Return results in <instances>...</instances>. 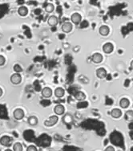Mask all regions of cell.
Here are the masks:
<instances>
[{
  "label": "cell",
  "instance_id": "obj_21",
  "mask_svg": "<svg viewBox=\"0 0 133 151\" xmlns=\"http://www.w3.org/2000/svg\"><path fill=\"white\" fill-rule=\"evenodd\" d=\"M55 10V7L52 3H48L45 6V11L47 13H51Z\"/></svg>",
  "mask_w": 133,
  "mask_h": 151
},
{
  "label": "cell",
  "instance_id": "obj_3",
  "mask_svg": "<svg viewBox=\"0 0 133 151\" xmlns=\"http://www.w3.org/2000/svg\"><path fill=\"white\" fill-rule=\"evenodd\" d=\"M22 81V76L19 73H14L10 76V82L13 84H19Z\"/></svg>",
  "mask_w": 133,
  "mask_h": 151
},
{
  "label": "cell",
  "instance_id": "obj_17",
  "mask_svg": "<svg viewBox=\"0 0 133 151\" xmlns=\"http://www.w3.org/2000/svg\"><path fill=\"white\" fill-rule=\"evenodd\" d=\"M129 104H130V101H129L128 99L127 98H122L120 101H119V105H120V107L123 108V109H126L129 106Z\"/></svg>",
  "mask_w": 133,
  "mask_h": 151
},
{
  "label": "cell",
  "instance_id": "obj_25",
  "mask_svg": "<svg viewBox=\"0 0 133 151\" xmlns=\"http://www.w3.org/2000/svg\"><path fill=\"white\" fill-rule=\"evenodd\" d=\"M27 151H38V150H37L36 146H35L31 145V146H29L28 147Z\"/></svg>",
  "mask_w": 133,
  "mask_h": 151
},
{
  "label": "cell",
  "instance_id": "obj_10",
  "mask_svg": "<svg viewBox=\"0 0 133 151\" xmlns=\"http://www.w3.org/2000/svg\"><path fill=\"white\" fill-rule=\"evenodd\" d=\"M52 95V90L49 87H45L42 90V96L45 98H49Z\"/></svg>",
  "mask_w": 133,
  "mask_h": 151
},
{
  "label": "cell",
  "instance_id": "obj_23",
  "mask_svg": "<svg viewBox=\"0 0 133 151\" xmlns=\"http://www.w3.org/2000/svg\"><path fill=\"white\" fill-rule=\"evenodd\" d=\"M64 121L66 124L71 123V122L72 121V117L70 114L65 115L64 117Z\"/></svg>",
  "mask_w": 133,
  "mask_h": 151
},
{
  "label": "cell",
  "instance_id": "obj_29",
  "mask_svg": "<svg viewBox=\"0 0 133 151\" xmlns=\"http://www.w3.org/2000/svg\"><path fill=\"white\" fill-rule=\"evenodd\" d=\"M131 69H133V60L131 62Z\"/></svg>",
  "mask_w": 133,
  "mask_h": 151
},
{
  "label": "cell",
  "instance_id": "obj_14",
  "mask_svg": "<svg viewBox=\"0 0 133 151\" xmlns=\"http://www.w3.org/2000/svg\"><path fill=\"white\" fill-rule=\"evenodd\" d=\"M65 91L63 88H57L55 90V96L58 98H61L64 96Z\"/></svg>",
  "mask_w": 133,
  "mask_h": 151
},
{
  "label": "cell",
  "instance_id": "obj_16",
  "mask_svg": "<svg viewBox=\"0 0 133 151\" xmlns=\"http://www.w3.org/2000/svg\"><path fill=\"white\" fill-rule=\"evenodd\" d=\"M18 13L20 16H26L28 14V7L24 6H21L18 9Z\"/></svg>",
  "mask_w": 133,
  "mask_h": 151
},
{
  "label": "cell",
  "instance_id": "obj_6",
  "mask_svg": "<svg viewBox=\"0 0 133 151\" xmlns=\"http://www.w3.org/2000/svg\"><path fill=\"white\" fill-rule=\"evenodd\" d=\"M72 30V24L69 22H65L62 25V31L64 33H69Z\"/></svg>",
  "mask_w": 133,
  "mask_h": 151
},
{
  "label": "cell",
  "instance_id": "obj_13",
  "mask_svg": "<svg viewBox=\"0 0 133 151\" xmlns=\"http://www.w3.org/2000/svg\"><path fill=\"white\" fill-rule=\"evenodd\" d=\"M109 32H110L109 28H108L107 26H105V25L101 26L100 28V29H99V32H100V34L101 36H107V35L109 34Z\"/></svg>",
  "mask_w": 133,
  "mask_h": 151
},
{
  "label": "cell",
  "instance_id": "obj_27",
  "mask_svg": "<svg viewBox=\"0 0 133 151\" xmlns=\"http://www.w3.org/2000/svg\"><path fill=\"white\" fill-rule=\"evenodd\" d=\"M104 151H115V148L110 146L107 147L105 150H104Z\"/></svg>",
  "mask_w": 133,
  "mask_h": 151
},
{
  "label": "cell",
  "instance_id": "obj_8",
  "mask_svg": "<svg viewBox=\"0 0 133 151\" xmlns=\"http://www.w3.org/2000/svg\"><path fill=\"white\" fill-rule=\"evenodd\" d=\"M71 22L75 24H79V23L81 22L82 20V16L79 13H74L71 17Z\"/></svg>",
  "mask_w": 133,
  "mask_h": 151
},
{
  "label": "cell",
  "instance_id": "obj_15",
  "mask_svg": "<svg viewBox=\"0 0 133 151\" xmlns=\"http://www.w3.org/2000/svg\"><path fill=\"white\" fill-rule=\"evenodd\" d=\"M111 117H114V118H119V117H120L122 116V112H121V110L119 109H114L111 110Z\"/></svg>",
  "mask_w": 133,
  "mask_h": 151
},
{
  "label": "cell",
  "instance_id": "obj_12",
  "mask_svg": "<svg viewBox=\"0 0 133 151\" xmlns=\"http://www.w3.org/2000/svg\"><path fill=\"white\" fill-rule=\"evenodd\" d=\"M96 76L100 79H104L107 76V71L104 68H100L96 70Z\"/></svg>",
  "mask_w": 133,
  "mask_h": 151
},
{
  "label": "cell",
  "instance_id": "obj_18",
  "mask_svg": "<svg viewBox=\"0 0 133 151\" xmlns=\"http://www.w3.org/2000/svg\"><path fill=\"white\" fill-rule=\"evenodd\" d=\"M28 121L29 125H32V126H35V125H36L37 124H38L39 120H38L36 117H35V116H31V117H28Z\"/></svg>",
  "mask_w": 133,
  "mask_h": 151
},
{
  "label": "cell",
  "instance_id": "obj_28",
  "mask_svg": "<svg viewBox=\"0 0 133 151\" xmlns=\"http://www.w3.org/2000/svg\"><path fill=\"white\" fill-rule=\"evenodd\" d=\"M2 95H3V89L0 88V96H2Z\"/></svg>",
  "mask_w": 133,
  "mask_h": 151
},
{
  "label": "cell",
  "instance_id": "obj_22",
  "mask_svg": "<svg viewBox=\"0 0 133 151\" xmlns=\"http://www.w3.org/2000/svg\"><path fill=\"white\" fill-rule=\"evenodd\" d=\"M13 151H23V146L21 143L16 142L13 146Z\"/></svg>",
  "mask_w": 133,
  "mask_h": 151
},
{
  "label": "cell",
  "instance_id": "obj_7",
  "mask_svg": "<svg viewBox=\"0 0 133 151\" xmlns=\"http://www.w3.org/2000/svg\"><path fill=\"white\" fill-rule=\"evenodd\" d=\"M58 23H59V19H58V18H57L55 15H51V16H50V17L48 18V19H47V23H48L50 26H51V27H55V26H56V25L58 24Z\"/></svg>",
  "mask_w": 133,
  "mask_h": 151
},
{
  "label": "cell",
  "instance_id": "obj_30",
  "mask_svg": "<svg viewBox=\"0 0 133 151\" xmlns=\"http://www.w3.org/2000/svg\"><path fill=\"white\" fill-rule=\"evenodd\" d=\"M5 151H13V150H10V149H7V150H6Z\"/></svg>",
  "mask_w": 133,
  "mask_h": 151
},
{
  "label": "cell",
  "instance_id": "obj_4",
  "mask_svg": "<svg viewBox=\"0 0 133 151\" xmlns=\"http://www.w3.org/2000/svg\"><path fill=\"white\" fill-rule=\"evenodd\" d=\"M13 115H14V117L15 120H22L24 117L25 113H24V111L22 109H16L14 111Z\"/></svg>",
  "mask_w": 133,
  "mask_h": 151
},
{
  "label": "cell",
  "instance_id": "obj_20",
  "mask_svg": "<svg viewBox=\"0 0 133 151\" xmlns=\"http://www.w3.org/2000/svg\"><path fill=\"white\" fill-rule=\"evenodd\" d=\"M125 119H127L129 121H133V111L132 110H128L125 113Z\"/></svg>",
  "mask_w": 133,
  "mask_h": 151
},
{
  "label": "cell",
  "instance_id": "obj_5",
  "mask_svg": "<svg viewBox=\"0 0 133 151\" xmlns=\"http://www.w3.org/2000/svg\"><path fill=\"white\" fill-rule=\"evenodd\" d=\"M114 50L113 44L111 43H106L103 46V51L105 52L106 54H110Z\"/></svg>",
  "mask_w": 133,
  "mask_h": 151
},
{
  "label": "cell",
  "instance_id": "obj_11",
  "mask_svg": "<svg viewBox=\"0 0 133 151\" xmlns=\"http://www.w3.org/2000/svg\"><path fill=\"white\" fill-rule=\"evenodd\" d=\"M64 106H62V105H57L54 108V112L56 115H62L64 113Z\"/></svg>",
  "mask_w": 133,
  "mask_h": 151
},
{
  "label": "cell",
  "instance_id": "obj_2",
  "mask_svg": "<svg viewBox=\"0 0 133 151\" xmlns=\"http://www.w3.org/2000/svg\"><path fill=\"white\" fill-rule=\"evenodd\" d=\"M12 142V138L9 136H3L0 138V144L3 146H9Z\"/></svg>",
  "mask_w": 133,
  "mask_h": 151
},
{
  "label": "cell",
  "instance_id": "obj_19",
  "mask_svg": "<svg viewBox=\"0 0 133 151\" xmlns=\"http://www.w3.org/2000/svg\"><path fill=\"white\" fill-rule=\"evenodd\" d=\"M75 99H76L77 101H83L86 99V95H85V93H83V92H78L75 94Z\"/></svg>",
  "mask_w": 133,
  "mask_h": 151
},
{
  "label": "cell",
  "instance_id": "obj_26",
  "mask_svg": "<svg viewBox=\"0 0 133 151\" xmlns=\"http://www.w3.org/2000/svg\"><path fill=\"white\" fill-rule=\"evenodd\" d=\"M5 62H6V59H5L4 56H3V55H0V66L4 65Z\"/></svg>",
  "mask_w": 133,
  "mask_h": 151
},
{
  "label": "cell",
  "instance_id": "obj_9",
  "mask_svg": "<svg viewBox=\"0 0 133 151\" xmlns=\"http://www.w3.org/2000/svg\"><path fill=\"white\" fill-rule=\"evenodd\" d=\"M92 62H94L96 64L101 63L102 60H103V55H101L100 53H94L92 55Z\"/></svg>",
  "mask_w": 133,
  "mask_h": 151
},
{
  "label": "cell",
  "instance_id": "obj_1",
  "mask_svg": "<svg viewBox=\"0 0 133 151\" xmlns=\"http://www.w3.org/2000/svg\"><path fill=\"white\" fill-rule=\"evenodd\" d=\"M58 120H59V118H58V117L56 115L50 116L49 118H47L44 121V125L47 126V127H51V126L55 125V124L58 122Z\"/></svg>",
  "mask_w": 133,
  "mask_h": 151
},
{
  "label": "cell",
  "instance_id": "obj_24",
  "mask_svg": "<svg viewBox=\"0 0 133 151\" xmlns=\"http://www.w3.org/2000/svg\"><path fill=\"white\" fill-rule=\"evenodd\" d=\"M13 69H14V71L15 72V73H21L22 71H23V69H22V67L19 65V64H14V67H13Z\"/></svg>",
  "mask_w": 133,
  "mask_h": 151
}]
</instances>
